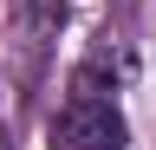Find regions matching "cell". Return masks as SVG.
Segmentation results:
<instances>
[{"mask_svg":"<svg viewBox=\"0 0 156 150\" xmlns=\"http://www.w3.org/2000/svg\"><path fill=\"white\" fill-rule=\"evenodd\" d=\"M130 79H136V46L124 39V33H104V39L85 52V65H78L72 85H85V91H111V98H117Z\"/></svg>","mask_w":156,"mask_h":150,"instance_id":"2","label":"cell"},{"mask_svg":"<svg viewBox=\"0 0 156 150\" xmlns=\"http://www.w3.org/2000/svg\"><path fill=\"white\" fill-rule=\"evenodd\" d=\"M20 7V33H26V46H33V59H46V46H52V33L65 26V0H13Z\"/></svg>","mask_w":156,"mask_h":150,"instance_id":"3","label":"cell"},{"mask_svg":"<svg viewBox=\"0 0 156 150\" xmlns=\"http://www.w3.org/2000/svg\"><path fill=\"white\" fill-rule=\"evenodd\" d=\"M0 150H13V144H7V124H0Z\"/></svg>","mask_w":156,"mask_h":150,"instance_id":"4","label":"cell"},{"mask_svg":"<svg viewBox=\"0 0 156 150\" xmlns=\"http://www.w3.org/2000/svg\"><path fill=\"white\" fill-rule=\"evenodd\" d=\"M46 150H130V124H124V111H117L111 91L72 85L65 104L46 124Z\"/></svg>","mask_w":156,"mask_h":150,"instance_id":"1","label":"cell"}]
</instances>
